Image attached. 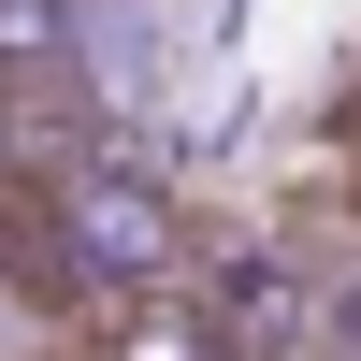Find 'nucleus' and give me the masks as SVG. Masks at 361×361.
<instances>
[{
  "label": "nucleus",
  "instance_id": "1",
  "mask_svg": "<svg viewBox=\"0 0 361 361\" xmlns=\"http://www.w3.org/2000/svg\"><path fill=\"white\" fill-rule=\"evenodd\" d=\"M44 173V217H58V246H73V275L87 289H145V275H173L188 260V217H173V188H159V159H130V145H58V159H29Z\"/></svg>",
  "mask_w": 361,
  "mask_h": 361
},
{
  "label": "nucleus",
  "instance_id": "2",
  "mask_svg": "<svg viewBox=\"0 0 361 361\" xmlns=\"http://www.w3.org/2000/svg\"><path fill=\"white\" fill-rule=\"evenodd\" d=\"M173 275H188V304L217 318V347H231V361H275L289 333H304V275H289L260 231H217V246L173 260Z\"/></svg>",
  "mask_w": 361,
  "mask_h": 361
},
{
  "label": "nucleus",
  "instance_id": "3",
  "mask_svg": "<svg viewBox=\"0 0 361 361\" xmlns=\"http://www.w3.org/2000/svg\"><path fill=\"white\" fill-rule=\"evenodd\" d=\"M87 361H231V347L188 304V275H145V289H102L87 304Z\"/></svg>",
  "mask_w": 361,
  "mask_h": 361
},
{
  "label": "nucleus",
  "instance_id": "4",
  "mask_svg": "<svg viewBox=\"0 0 361 361\" xmlns=\"http://www.w3.org/2000/svg\"><path fill=\"white\" fill-rule=\"evenodd\" d=\"M73 361H87V347H73Z\"/></svg>",
  "mask_w": 361,
  "mask_h": 361
}]
</instances>
